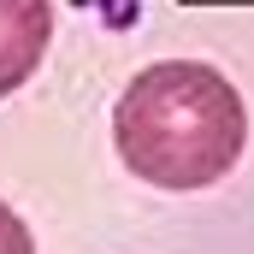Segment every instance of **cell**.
<instances>
[{
  "label": "cell",
  "mask_w": 254,
  "mask_h": 254,
  "mask_svg": "<svg viewBox=\"0 0 254 254\" xmlns=\"http://www.w3.org/2000/svg\"><path fill=\"white\" fill-rule=\"evenodd\" d=\"M54 36V0H0V95L30 83V71L48 54Z\"/></svg>",
  "instance_id": "obj_2"
},
{
  "label": "cell",
  "mask_w": 254,
  "mask_h": 254,
  "mask_svg": "<svg viewBox=\"0 0 254 254\" xmlns=\"http://www.w3.org/2000/svg\"><path fill=\"white\" fill-rule=\"evenodd\" d=\"M119 160L154 190H207L219 184L249 142L243 95L225 71L201 60H160L130 77L113 107Z\"/></svg>",
  "instance_id": "obj_1"
},
{
  "label": "cell",
  "mask_w": 254,
  "mask_h": 254,
  "mask_svg": "<svg viewBox=\"0 0 254 254\" xmlns=\"http://www.w3.org/2000/svg\"><path fill=\"white\" fill-rule=\"evenodd\" d=\"M0 254H36V243H30V231H24V219L0 201Z\"/></svg>",
  "instance_id": "obj_3"
}]
</instances>
